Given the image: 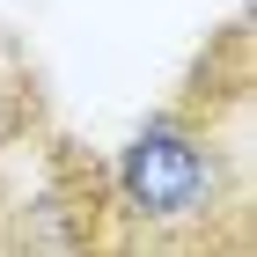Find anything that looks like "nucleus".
Here are the masks:
<instances>
[{
	"label": "nucleus",
	"instance_id": "f257e3e1",
	"mask_svg": "<svg viewBox=\"0 0 257 257\" xmlns=\"http://www.w3.org/2000/svg\"><path fill=\"white\" fill-rule=\"evenodd\" d=\"M228 213H242V147L184 103L133 125L110 155V220L125 242H220Z\"/></svg>",
	"mask_w": 257,
	"mask_h": 257
}]
</instances>
